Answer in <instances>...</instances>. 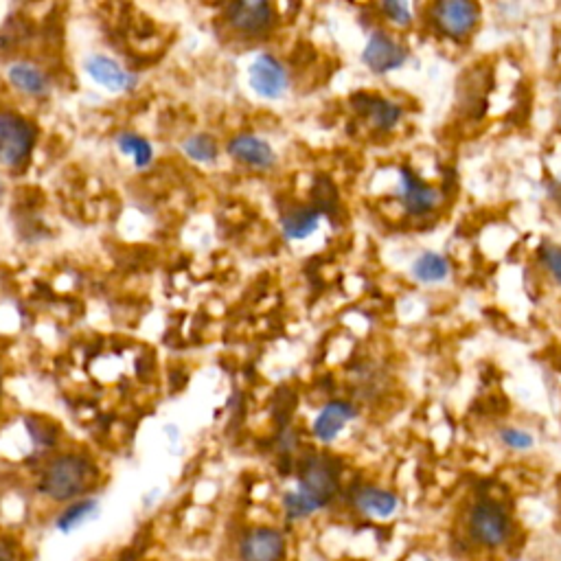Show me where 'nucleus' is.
<instances>
[{"label":"nucleus","mask_w":561,"mask_h":561,"mask_svg":"<svg viewBox=\"0 0 561 561\" xmlns=\"http://www.w3.org/2000/svg\"><path fill=\"white\" fill-rule=\"evenodd\" d=\"M101 469L86 452H57L44 461L36 478V494L51 507H64L79 498L95 496Z\"/></svg>","instance_id":"1"},{"label":"nucleus","mask_w":561,"mask_h":561,"mask_svg":"<svg viewBox=\"0 0 561 561\" xmlns=\"http://www.w3.org/2000/svg\"><path fill=\"white\" fill-rule=\"evenodd\" d=\"M463 531L469 546L480 553H500L511 546L515 537V518L505 502L480 496L463 515Z\"/></svg>","instance_id":"2"},{"label":"nucleus","mask_w":561,"mask_h":561,"mask_svg":"<svg viewBox=\"0 0 561 561\" xmlns=\"http://www.w3.org/2000/svg\"><path fill=\"white\" fill-rule=\"evenodd\" d=\"M228 555L233 561H292V529L281 522H248L233 535Z\"/></svg>","instance_id":"3"},{"label":"nucleus","mask_w":561,"mask_h":561,"mask_svg":"<svg viewBox=\"0 0 561 561\" xmlns=\"http://www.w3.org/2000/svg\"><path fill=\"white\" fill-rule=\"evenodd\" d=\"M316 515L334 507L342 494V467L329 454H309L296 465L292 487Z\"/></svg>","instance_id":"4"},{"label":"nucleus","mask_w":561,"mask_h":561,"mask_svg":"<svg viewBox=\"0 0 561 561\" xmlns=\"http://www.w3.org/2000/svg\"><path fill=\"white\" fill-rule=\"evenodd\" d=\"M38 128L18 112L0 110V167L22 169L36 150Z\"/></svg>","instance_id":"5"},{"label":"nucleus","mask_w":561,"mask_h":561,"mask_svg":"<svg viewBox=\"0 0 561 561\" xmlns=\"http://www.w3.org/2000/svg\"><path fill=\"white\" fill-rule=\"evenodd\" d=\"M430 20L441 36L465 40L480 22V5L472 0H443L430 7Z\"/></svg>","instance_id":"6"},{"label":"nucleus","mask_w":561,"mask_h":561,"mask_svg":"<svg viewBox=\"0 0 561 561\" xmlns=\"http://www.w3.org/2000/svg\"><path fill=\"white\" fill-rule=\"evenodd\" d=\"M248 86L266 101H279L290 88V73L277 55L259 53L248 66Z\"/></svg>","instance_id":"7"},{"label":"nucleus","mask_w":561,"mask_h":561,"mask_svg":"<svg viewBox=\"0 0 561 561\" xmlns=\"http://www.w3.org/2000/svg\"><path fill=\"white\" fill-rule=\"evenodd\" d=\"M224 20L235 33L255 38L261 33H268L277 22V9L266 0H237L226 5Z\"/></svg>","instance_id":"8"},{"label":"nucleus","mask_w":561,"mask_h":561,"mask_svg":"<svg viewBox=\"0 0 561 561\" xmlns=\"http://www.w3.org/2000/svg\"><path fill=\"white\" fill-rule=\"evenodd\" d=\"M349 507L364 520L388 522L402 509V500L393 489L364 483L349 494Z\"/></svg>","instance_id":"9"},{"label":"nucleus","mask_w":561,"mask_h":561,"mask_svg":"<svg viewBox=\"0 0 561 561\" xmlns=\"http://www.w3.org/2000/svg\"><path fill=\"white\" fill-rule=\"evenodd\" d=\"M408 60V51L391 33L384 29H375L364 44L362 64L375 75H386L402 68Z\"/></svg>","instance_id":"10"},{"label":"nucleus","mask_w":561,"mask_h":561,"mask_svg":"<svg viewBox=\"0 0 561 561\" xmlns=\"http://www.w3.org/2000/svg\"><path fill=\"white\" fill-rule=\"evenodd\" d=\"M103 513V505L101 498L95 496H86L79 498L75 502H68L64 507H57L51 515V531L62 535V537H71L77 531L86 529L88 524H93L101 518Z\"/></svg>","instance_id":"11"},{"label":"nucleus","mask_w":561,"mask_h":561,"mask_svg":"<svg viewBox=\"0 0 561 561\" xmlns=\"http://www.w3.org/2000/svg\"><path fill=\"white\" fill-rule=\"evenodd\" d=\"M226 154L255 171H270L279 163L274 147L257 134H235L226 143Z\"/></svg>","instance_id":"12"},{"label":"nucleus","mask_w":561,"mask_h":561,"mask_svg":"<svg viewBox=\"0 0 561 561\" xmlns=\"http://www.w3.org/2000/svg\"><path fill=\"white\" fill-rule=\"evenodd\" d=\"M399 200H402L406 213L421 217L437 209L439 189H434L421 176H417V171L402 167L399 169Z\"/></svg>","instance_id":"13"},{"label":"nucleus","mask_w":561,"mask_h":561,"mask_svg":"<svg viewBox=\"0 0 561 561\" xmlns=\"http://www.w3.org/2000/svg\"><path fill=\"white\" fill-rule=\"evenodd\" d=\"M356 417L358 408L351 402H345V399H331V402L320 408V412L314 417L312 437L323 445L334 443L340 437V432L347 428V423Z\"/></svg>","instance_id":"14"},{"label":"nucleus","mask_w":561,"mask_h":561,"mask_svg":"<svg viewBox=\"0 0 561 561\" xmlns=\"http://www.w3.org/2000/svg\"><path fill=\"white\" fill-rule=\"evenodd\" d=\"M84 73L93 79L97 86L106 88L108 93H123V90H130L136 84V77L130 71H125L121 62L103 53H93L86 57Z\"/></svg>","instance_id":"15"},{"label":"nucleus","mask_w":561,"mask_h":561,"mask_svg":"<svg viewBox=\"0 0 561 561\" xmlns=\"http://www.w3.org/2000/svg\"><path fill=\"white\" fill-rule=\"evenodd\" d=\"M351 103L353 108H356L364 119H369L373 128L380 132L395 130L404 117V108L399 106V103L377 95L358 93L351 97Z\"/></svg>","instance_id":"16"},{"label":"nucleus","mask_w":561,"mask_h":561,"mask_svg":"<svg viewBox=\"0 0 561 561\" xmlns=\"http://www.w3.org/2000/svg\"><path fill=\"white\" fill-rule=\"evenodd\" d=\"M5 75H7V82L22 95L47 97L51 93V77L38 64L11 62L7 66Z\"/></svg>","instance_id":"17"},{"label":"nucleus","mask_w":561,"mask_h":561,"mask_svg":"<svg viewBox=\"0 0 561 561\" xmlns=\"http://www.w3.org/2000/svg\"><path fill=\"white\" fill-rule=\"evenodd\" d=\"M320 220H323V213L316 206L296 204L281 215V233L288 242H305L318 233Z\"/></svg>","instance_id":"18"},{"label":"nucleus","mask_w":561,"mask_h":561,"mask_svg":"<svg viewBox=\"0 0 561 561\" xmlns=\"http://www.w3.org/2000/svg\"><path fill=\"white\" fill-rule=\"evenodd\" d=\"M114 145L119 147L123 156H128L136 169H147L154 163V145L143 134L123 130L114 136Z\"/></svg>","instance_id":"19"},{"label":"nucleus","mask_w":561,"mask_h":561,"mask_svg":"<svg viewBox=\"0 0 561 561\" xmlns=\"http://www.w3.org/2000/svg\"><path fill=\"white\" fill-rule=\"evenodd\" d=\"M25 432L29 441L33 443V448L40 452H51L57 448V443H60V428L47 417H25Z\"/></svg>","instance_id":"20"},{"label":"nucleus","mask_w":561,"mask_h":561,"mask_svg":"<svg viewBox=\"0 0 561 561\" xmlns=\"http://www.w3.org/2000/svg\"><path fill=\"white\" fill-rule=\"evenodd\" d=\"M180 150L185 152L187 158H191L193 163L202 165H213L217 158H220V145H217L215 136L211 134H191L185 141L180 143Z\"/></svg>","instance_id":"21"},{"label":"nucleus","mask_w":561,"mask_h":561,"mask_svg":"<svg viewBox=\"0 0 561 561\" xmlns=\"http://www.w3.org/2000/svg\"><path fill=\"white\" fill-rule=\"evenodd\" d=\"M412 274L421 283H439L450 277V261L439 253H423L412 263Z\"/></svg>","instance_id":"22"},{"label":"nucleus","mask_w":561,"mask_h":561,"mask_svg":"<svg viewBox=\"0 0 561 561\" xmlns=\"http://www.w3.org/2000/svg\"><path fill=\"white\" fill-rule=\"evenodd\" d=\"M537 261L540 266L551 274L553 281L561 285V246L553 244V242H542L537 246Z\"/></svg>","instance_id":"23"},{"label":"nucleus","mask_w":561,"mask_h":561,"mask_svg":"<svg viewBox=\"0 0 561 561\" xmlns=\"http://www.w3.org/2000/svg\"><path fill=\"white\" fill-rule=\"evenodd\" d=\"M498 439H500L502 445H505V448H509L513 452H526L535 445V439H533L531 432H526L522 428H511V426L502 428L500 434H498Z\"/></svg>","instance_id":"24"},{"label":"nucleus","mask_w":561,"mask_h":561,"mask_svg":"<svg viewBox=\"0 0 561 561\" xmlns=\"http://www.w3.org/2000/svg\"><path fill=\"white\" fill-rule=\"evenodd\" d=\"M0 561H27V548L18 535L0 531Z\"/></svg>","instance_id":"25"},{"label":"nucleus","mask_w":561,"mask_h":561,"mask_svg":"<svg viewBox=\"0 0 561 561\" xmlns=\"http://www.w3.org/2000/svg\"><path fill=\"white\" fill-rule=\"evenodd\" d=\"M380 11L388 22H393V25H397V27L412 25V11H410L408 3H393L391 0V3H382Z\"/></svg>","instance_id":"26"},{"label":"nucleus","mask_w":561,"mask_h":561,"mask_svg":"<svg viewBox=\"0 0 561 561\" xmlns=\"http://www.w3.org/2000/svg\"><path fill=\"white\" fill-rule=\"evenodd\" d=\"M163 432H165V437H167V441L171 445V450H178L180 448L182 432H180V428L176 426V423H167V426L163 428Z\"/></svg>","instance_id":"27"},{"label":"nucleus","mask_w":561,"mask_h":561,"mask_svg":"<svg viewBox=\"0 0 561 561\" xmlns=\"http://www.w3.org/2000/svg\"><path fill=\"white\" fill-rule=\"evenodd\" d=\"M160 496H163V489L160 487H154L152 491H147V494L141 498V505L145 511H150L156 507V502L160 500Z\"/></svg>","instance_id":"28"},{"label":"nucleus","mask_w":561,"mask_h":561,"mask_svg":"<svg viewBox=\"0 0 561 561\" xmlns=\"http://www.w3.org/2000/svg\"><path fill=\"white\" fill-rule=\"evenodd\" d=\"M417 561H437V559H432L430 555H423V557H419Z\"/></svg>","instance_id":"29"}]
</instances>
